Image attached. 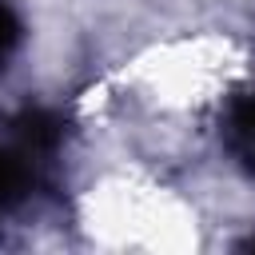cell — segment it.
I'll list each match as a JSON object with an SVG mask.
<instances>
[{"mask_svg":"<svg viewBox=\"0 0 255 255\" xmlns=\"http://www.w3.org/2000/svg\"><path fill=\"white\" fill-rule=\"evenodd\" d=\"M227 139H231V151L255 167V96L239 100L227 116Z\"/></svg>","mask_w":255,"mask_h":255,"instance_id":"obj_1","label":"cell"},{"mask_svg":"<svg viewBox=\"0 0 255 255\" xmlns=\"http://www.w3.org/2000/svg\"><path fill=\"white\" fill-rule=\"evenodd\" d=\"M16 44H20V20L12 16V8L0 4V68H4L8 56L16 52Z\"/></svg>","mask_w":255,"mask_h":255,"instance_id":"obj_2","label":"cell"}]
</instances>
